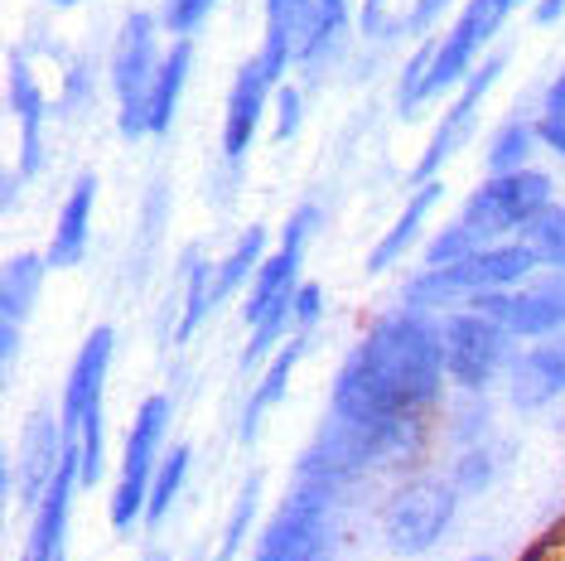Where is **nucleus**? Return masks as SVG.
<instances>
[{
	"label": "nucleus",
	"instance_id": "6ab92c4d",
	"mask_svg": "<svg viewBox=\"0 0 565 561\" xmlns=\"http://www.w3.org/2000/svg\"><path fill=\"white\" fill-rule=\"evenodd\" d=\"M565 392V335L542 339L512 363V402L518 406H546Z\"/></svg>",
	"mask_w": 565,
	"mask_h": 561
},
{
	"label": "nucleus",
	"instance_id": "ddd939ff",
	"mask_svg": "<svg viewBox=\"0 0 565 561\" xmlns=\"http://www.w3.org/2000/svg\"><path fill=\"white\" fill-rule=\"evenodd\" d=\"M63 455H68V436H63V421H54L49 412H34L24 421V436H20V455H15V489L30 508L44 504L49 484L58 479Z\"/></svg>",
	"mask_w": 565,
	"mask_h": 561
},
{
	"label": "nucleus",
	"instance_id": "39448f33",
	"mask_svg": "<svg viewBox=\"0 0 565 561\" xmlns=\"http://www.w3.org/2000/svg\"><path fill=\"white\" fill-rule=\"evenodd\" d=\"M536 252L522 247V242H498V247H483L465 262H449V266H430L426 276H416L406 286L411 305H455V300H479L493 296V290L522 286L526 276L536 272Z\"/></svg>",
	"mask_w": 565,
	"mask_h": 561
},
{
	"label": "nucleus",
	"instance_id": "7c9ffc66",
	"mask_svg": "<svg viewBox=\"0 0 565 561\" xmlns=\"http://www.w3.org/2000/svg\"><path fill=\"white\" fill-rule=\"evenodd\" d=\"M512 6H518V0H469V10H465L459 20H465L473 34H479V44H488V40L498 34V24L508 20Z\"/></svg>",
	"mask_w": 565,
	"mask_h": 561
},
{
	"label": "nucleus",
	"instance_id": "a878e982",
	"mask_svg": "<svg viewBox=\"0 0 565 561\" xmlns=\"http://www.w3.org/2000/svg\"><path fill=\"white\" fill-rule=\"evenodd\" d=\"M189 445H174L170 455L160 461V475L156 484H150V504H146V522H160L164 514H170V504L179 499V489H184V479H189Z\"/></svg>",
	"mask_w": 565,
	"mask_h": 561
},
{
	"label": "nucleus",
	"instance_id": "a211bd4d",
	"mask_svg": "<svg viewBox=\"0 0 565 561\" xmlns=\"http://www.w3.org/2000/svg\"><path fill=\"white\" fill-rule=\"evenodd\" d=\"M44 266L49 257H34V252H20V257L6 262V276H0V320H6V363L20 359V329L34 315V300H40L44 286Z\"/></svg>",
	"mask_w": 565,
	"mask_h": 561
},
{
	"label": "nucleus",
	"instance_id": "4c0bfd02",
	"mask_svg": "<svg viewBox=\"0 0 565 561\" xmlns=\"http://www.w3.org/2000/svg\"><path fill=\"white\" fill-rule=\"evenodd\" d=\"M146 561H170V557H160V552H150V557H146Z\"/></svg>",
	"mask_w": 565,
	"mask_h": 561
},
{
	"label": "nucleus",
	"instance_id": "2eb2a0df",
	"mask_svg": "<svg viewBox=\"0 0 565 561\" xmlns=\"http://www.w3.org/2000/svg\"><path fill=\"white\" fill-rule=\"evenodd\" d=\"M83 484V461L78 445L68 441V455H63L58 479L49 484L44 504L34 508L30 522V542H24V561H63V538H68V514H73V494Z\"/></svg>",
	"mask_w": 565,
	"mask_h": 561
},
{
	"label": "nucleus",
	"instance_id": "f3484780",
	"mask_svg": "<svg viewBox=\"0 0 565 561\" xmlns=\"http://www.w3.org/2000/svg\"><path fill=\"white\" fill-rule=\"evenodd\" d=\"M10 107H15L20 136H24L20 170L6 180V203H15L20 180H30V174L40 170V121H44V93H40V83H34V73H30V63H24L20 49L10 54Z\"/></svg>",
	"mask_w": 565,
	"mask_h": 561
},
{
	"label": "nucleus",
	"instance_id": "7ed1b4c3",
	"mask_svg": "<svg viewBox=\"0 0 565 561\" xmlns=\"http://www.w3.org/2000/svg\"><path fill=\"white\" fill-rule=\"evenodd\" d=\"M339 484V475L319 469L315 461H300L290 494L280 499L262 542H256V561H329Z\"/></svg>",
	"mask_w": 565,
	"mask_h": 561
},
{
	"label": "nucleus",
	"instance_id": "c756f323",
	"mask_svg": "<svg viewBox=\"0 0 565 561\" xmlns=\"http://www.w3.org/2000/svg\"><path fill=\"white\" fill-rule=\"evenodd\" d=\"M435 54H440V44H420V54L406 63V73H402V112H416L420 102H426V83H430Z\"/></svg>",
	"mask_w": 565,
	"mask_h": 561
},
{
	"label": "nucleus",
	"instance_id": "423d86ee",
	"mask_svg": "<svg viewBox=\"0 0 565 561\" xmlns=\"http://www.w3.org/2000/svg\"><path fill=\"white\" fill-rule=\"evenodd\" d=\"M459 489L445 479H411L382 508V538L396 557H420L445 538V528L455 522Z\"/></svg>",
	"mask_w": 565,
	"mask_h": 561
},
{
	"label": "nucleus",
	"instance_id": "4be33fe9",
	"mask_svg": "<svg viewBox=\"0 0 565 561\" xmlns=\"http://www.w3.org/2000/svg\"><path fill=\"white\" fill-rule=\"evenodd\" d=\"M435 199H440V184H420L416 194H411V203L402 209V219L392 223V233L377 242V247H372V257H367V272H387V266L402 257V252L411 247V242H416V233H420V223H426V213L435 209Z\"/></svg>",
	"mask_w": 565,
	"mask_h": 561
},
{
	"label": "nucleus",
	"instance_id": "473e14b6",
	"mask_svg": "<svg viewBox=\"0 0 565 561\" xmlns=\"http://www.w3.org/2000/svg\"><path fill=\"white\" fill-rule=\"evenodd\" d=\"M536 136H542L556 156H565V117H546L542 126H536Z\"/></svg>",
	"mask_w": 565,
	"mask_h": 561
},
{
	"label": "nucleus",
	"instance_id": "f704fd0d",
	"mask_svg": "<svg viewBox=\"0 0 565 561\" xmlns=\"http://www.w3.org/2000/svg\"><path fill=\"white\" fill-rule=\"evenodd\" d=\"M546 112L551 117H565V73L556 83H551V93H546Z\"/></svg>",
	"mask_w": 565,
	"mask_h": 561
},
{
	"label": "nucleus",
	"instance_id": "aec40b11",
	"mask_svg": "<svg viewBox=\"0 0 565 561\" xmlns=\"http://www.w3.org/2000/svg\"><path fill=\"white\" fill-rule=\"evenodd\" d=\"M93 199H97V180L83 174L73 184L68 203L58 213V227H54V242H49V262L54 266H78L83 252H87V223H93Z\"/></svg>",
	"mask_w": 565,
	"mask_h": 561
},
{
	"label": "nucleus",
	"instance_id": "cd10ccee",
	"mask_svg": "<svg viewBox=\"0 0 565 561\" xmlns=\"http://www.w3.org/2000/svg\"><path fill=\"white\" fill-rule=\"evenodd\" d=\"M416 10H420V0H367L363 6V30L367 34L416 30Z\"/></svg>",
	"mask_w": 565,
	"mask_h": 561
},
{
	"label": "nucleus",
	"instance_id": "c85d7f7f",
	"mask_svg": "<svg viewBox=\"0 0 565 561\" xmlns=\"http://www.w3.org/2000/svg\"><path fill=\"white\" fill-rule=\"evenodd\" d=\"M526 156H532V131L526 126H503V131L493 136V150H488V170L493 174H518L526 170Z\"/></svg>",
	"mask_w": 565,
	"mask_h": 561
},
{
	"label": "nucleus",
	"instance_id": "58836bf2",
	"mask_svg": "<svg viewBox=\"0 0 565 561\" xmlns=\"http://www.w3.org/2000/svg\"><path fill=\"white\" fill-rule=\"evenodd\" d=\"M54 6H78V0H54Z\"/></svg>",
	"mask_w": 565,
	"mask_h": 561
},
{
	"label": "nucleus",
	"instance_id": "6e6552de",
	"mask_svg": "<svg viewBox=\"0 0 565 561\" xmlns=\"http://www.w3.org/2000/svg\"><path fill=\"white\" fill-rule=\"evenodd\" d=\"M473 310L488 315L493 325H503L508 335L556 339L565 329V272H542V276H526L522 286L479 296Z\"/></svg>",
	"mask_w": 565,
	"mask_h": 561
},
{
	"label": "nucleus",
	"instance_id": "f8f14e48",
	"mask_svg": "<svg viewBox=\"0 0 565 561\" xmlns=\"http://www.w3.org/2000/svg\"><path fill=\"white\" fill-rule=\"evenodd\" d=\"M349 0H266V34H280L290 59H315L343 30Z\"/></svg>",
	"mask_w": 565,
	"mask_h": 561
},
{
	"label": "nucleus",
	"instance_id": "e433bc0d",
	"mask_svg": "<svg viewBox=\"0 0 565 561\" xmlns=\"http://www.w3.org/2000/svg\"><path fill=\"white\" fill-rule=\"evenodd\" d=\"M561 10H565V0H542V6H536V20L551 24V20H561Z\"/></svg>",
	"mask_w": 565,
	"mask_h": 561
},
{
	"label": "nucleus",
	"instance_id": "bb28decb",
	"mask_svg": "<svg viewBox=\"0 0 565 561\" xmlns=\"http://www.w3.org/2000/svg\"><path fill=\"white\" fill-rule=\"evenodd\" d=\"M256 494H262V475H252L247 484H242V494L233 504V518H227V532H223V542H217L213 561H233L237 557V547H242V538H247V528L256 518Z\"/></svg>",
	"mask_w": 565,
	"mask_h": 561
},
{
	"label": "nucleus",
	"instance_id": "9b49d317",
	"mask_svg": "<svg viewBox=\"0 0 565 561\" xmlns=\"http://www.w3.org/2000/svg\"><path fill=\"white\" fill-rule=\"evenodd\" d=\"M508 329L493 325L488 315L469 310V315H455V320L445 325V373L459 382V388H483L488 378L498 373V368L508 363Z\"/></svg>",
	"mask_w": 565,
	"mask_h": 561
},
{
	"label": "nucleus",
	"instance_id": "c9c22d12",
	"mask_svg": "<svg viewBox=\"0 0 565 561\" xmlns=\"http://www.w3.org/2000/svg\"><path fill=\"white\" fill-rule=\"evenodd\" d=\"M449 6V0H420V10H416V30H426V24L440 15V10Z\"/></svg>",
	"mask_w": 565,
	"mask_h": 561
},
{
	"label": "nucleus",
	"instance_id": "4468645a",
	"mask_svg": "<svg viewBox=\"0 0 565 561\" xmlns=\"http://www.w3.org/2000/svg\"><path fill=\"white\" fill-rule=\"evenodd\" d=\"M111 349H117V335L107 325L93 329L87 343L78 349V363L68 373V388H63V436H78L83 421L102 412V392H107V363H111Z\"/></svg>",
	"mask_w": 565,
	"mask_h": 561
},
{
	"label": "nucleus",
	"instance_id": "5701e85b",
	"mask_svg": "<svg viewBox=\"0 0 565 561\" xmlns=\"http://www.w3.org/2000/svg\"><path fill=\"white\" fill-rule=\"evenodd\" d=\"M262 247H266V227H247V233L237 237V247L213 266V280H209V300L213 305H223L242 286V280L262 272Z\"/></svg>",
	"mask_w": 565,
	"mask_h": 561
},
{
	"label": "nucleus",
	"instance_id": "f257e3e1",
	"mask_svg": "<svg viewBox=\"0 0 565 561\" xmlns=\"http://www.w3.org/2000/svg\"><path fill=\"white\" fill-rule=\"evenodd\" d=\"M445 378V343L420 315H387L367 329L333 378V416L353 426L396 431L435 402Z\"/></svg>",
	"mask_w": 565,
	"mask_h": 561
},
{
	"label": "nucleus",
	"instance_id": "1a4fd4ad",
	"mask_svg": "<svg viewBox=\"0 0 565 561\" xmlns=\"http://www.w3.org/2000/svg\"><path fill=\"white\" fill-rule=\"evenodd\" d=\"M160 68L164 63L156 59V20L131 15L117 34V54H111V83H117L126 136L146 131V112H150V93H156V83H160Z\"/></svg>",
	"mask_w": 565,
	"mask_h": 561
},
{
	"label": "nucleus",
	"instance_id": "412c9836",
	"mask_svg": "<svg viewBox=\"0 0 565 561\" xmlns=\"http://www.w3.org/2000/svg\"><path fill=\"white\" fill-rule=\"evenodd\" d=\"M300 353H305V335H290L286 349L276 353L271 368H266L262 382H256L247 412H242V441H256V431H262V416L271 412L280 398H286V382H290V373H295V363H300Z\"/></svg>",
	"mask_w": 565,
	"mask_h": 561
},
{
	"label": "nucleus",
	"instance_id": "2f4dec72",
	"mask_svg": "<svg viewBox=\"0 0 565 561\" xmlns=\"http://www.w3.org/2000/svg\"><path fill=\"white\" fill-rule=\"evenodd\" d=\"M209 10H213V0H170V15H164V20H170V30L189 34L203 15H209Z\"/></svg>",
	"mask_w": 565,
	"mask_h": 561
},
{
	"label": "nucleus",
	"instance_id": "20e7f679",
	"mask_svg": "<svg viewBox=\"0 0 565 561\" xmlns=\"http://www.w3.org/2000/svg\"><path fill=\"white\" fill-rule=\"evenodd\" d=\"M315 223V209H300L295 219L286 223V237L271 257L262 262V272L252 276V296H247V320L252 339H247V353H242V368H256L262 353L286 335L295 325V296H300V257H305V233Z\"/></svg>",
	"mask_w": 565,
	"mask_h": 561
},
{
	"label": "nucleus",
	"instance_id": "ea45409f",
	"mask_svg": "<svg viewBox=\"0 0 565 561\" xmlns=\"http://www.w3.org/2000/svg\"><path fill=\"white\" fill-rule=\"evenodd\" d=\"M465 561H493V557H465Z\"/></svg>",
	"mask_w": 565,
	"mask_h": 561
},
{
	"label": "nucleus",
	"instance_id": "9d476101",
	"mask_svg": "<svg viewBox=\"0 0 565 561\" xmlns=\"http://www.w3.org/2000/svg\"><path fill=\"white\" fill-rule=\"evenodd\" d=\"M290 63V49L280 34H266L262 40V54L242 63L237 83H233V97H227V121H223V150L227 160H242L256 136V126H262V107L266 97H271V87L280 78V68Z\"/></svg>",
	"mask_w": 565,
	"mask_h": 561
},
{
	"label": "nucleus",
	"instance_id": "72a5a7b5",
	"mask_svg": "<svg viewBox=\"0 0 565 561\" xmlns=\"http://www.w3.org/2000/svg\"><path fill=\"white\" fill-rule=\"evenodd\" d=\"M295 117H300V97H295V93H280V136L295 131Z\"/></svg>",
	"mask_w": 565,
	"mask_h": 561
},
{
	"label": "nucleus",
	"instance_id": "f03ea898",
	"mask_svg": "<svg viewBox=\"0 0 565 561\" xmlns=\"http://www.w3.org/2000/svg\"><path fill=\"white\" fill-rule=\"evenodd\" d=\"M551 209V180L542 170H518V174H493L483 189H473V199L465 203V219L449 223L440 237L430 242L426 262L430 266H449L465 262L483 247H498L493 237L503 233H522L536 213Z\"/></svg>",
	"mask_w": 565,
	"mask_h": 561
},
{
	"label": "nucleus",
	"instance_id": "0eeeda50",
	"mask_svg": "<svg viewBox=\"0 0 565 561\" xmlns=\"http://www.w3.org/2000/svg\"><path fill=\"white\" fill-rule=\"evenodd\" d=\"M164 426H170V402H164V398L140 402V412L131 421V436H126L117 494H111V522H117V532H126L136 518H146L150 484H156V475H160L156 455H160Z\"/></svg>",
	"mask_w": 565,
	"mask_h": 561
},
{
	"label": "nucleus",
	"instance_id": "b1692460",
	"mask_svg": "<svg viewBox=\"0 0 565 561\" xmlns=\"http://www.w3.org/2000/svg\"><path fill=\"white\" fill-rule=\"evenodd\" d=\"M184 73H189V44H174L170 59L160 68V83L150 93V112H146V131H164L174 117V102H179V87H184Z\"/></svg>",
	"mask_w": 565,
	"mask_h": 561
},
{
	"label": "nucleus",
	"instance_id": "393cba45",
	"mask_svg": "<svg viewBox=\"0 0 565 561\" xmlns=\"http://www.w3.org/2000/svg\"><path fill=\"white\" fill-rule=\"evenodd\" d=\"M522 247H532L536 262H546L551 272H565V209L551 203L546 213H536V219L522 227Z\"/></svg>",
	"mask_w": 565,
	"mask_h": 561
},
{
	"label": "nucleus",
	"instance_id": "dca6fc26",
	"mask_svg": "<svg viewBox=\"0 0 565 561\" xmlns=\"http://www.w3.org/2000/svg\"><path fill=\"white\" fill-rule=\"evenodd\" d=\"M498 73H503V59H498V54L483 59L479 68H473V78L465 83V93H459L455 107H449L445 117H440V131H435V140L426 146V156H420V165H416V180H420V184H430V174L445 165L449 150L465 146V136H469V126H473V112H479V102H483L488 87H493Z\"/></svg>",
	"mask_w": 565,
	"mask_h": 561
}]
</instances>
